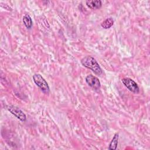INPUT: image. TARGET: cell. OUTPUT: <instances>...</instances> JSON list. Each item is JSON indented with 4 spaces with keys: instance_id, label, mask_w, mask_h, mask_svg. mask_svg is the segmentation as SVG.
I'll list each match as a JSON object with an SVG mask.
<instances>
[{
    "instance_id": "4",
    "label": "cell",
    "mask_w": 150,
    "mask_h": 150,
    "mask_svg": "<svg viewBox=\"0 0 150 150\" xmlns=\"http://www.w3.org/2000/svg\"><path fill=\"white\" fill-rule=\"evenodd\" d=\"M7 109L12 114L15 115L21 121L23 122L26 121V116L25 114L18 107L14 105H8L7 107Z\"/></svg>"
},
{
    "instance_id": "3",
    "label": "cell",
    "mask_w": 150,
    "mask_h": 150,
    "mask_svg": "<svg viewBox=\"0 0 150 150\" xmlns=\"http://www.w3.org/2000/svg\"><path fill=\"white\" fill-rule=\"evenodd\" d=\"M124 86L131 92L138 93L139 91V87L137 83L130 78H124L121 80Z\"/></svg>"
},
{
    "instance_id": "9",
    "label": "cell",
    "mask_w": 150,
    "mask_h": 150,
    "mask_svg": "<svg viewBox=\"0 0 150 150\" xmlns=\"http://www.w3.org/2000/svg\"><path fill=\"white\" fill-rule=\"evenodd\" d=\"M114 24V20L112 18H108L106 19L105 21H104L101 24V26L104 29H109Z\"/></svg>"
},
{
    "instance_id": "7",
    "label": "cell",
    "mask_w": 150,
    "mask_h": 150,
    "mask_svg": "<svg viewBox=\"0 0 150 150\" xmlns=\"http://www.w3.org/2000/svg\"><path fill=\"white\" fill-rule=\"evenodd\" d=\"M118 137H119V135L118 133H116L114 135L112 139H111V141L109 144L108 149L115 150L117 149V145H118Z\"/></svg>"
},
{
    "instance_id": "8",
    "label": "cell",
    "mask_w": 150,
    "mask_h": 150,
    "mask_svg": "<svg viewBox=\"0 0 150 150\" xmlns=\"http://www.w3.org/2000/svg\"><path fill=\"white\" fill-rule=\"evenodd\" d=\"M23 22L27 29H30L33 25L32 20L28 14H25L23 16Z\"/></svg>"
},
{
    "instance_id": "1",
    "label": "cell",
    "mask_w": 150,
    "mask_h": 150,
    "mask_svg": "<svg viewBox=\"0 0 150 150\" xmlns=\"http://www.w3.org/2000/svg\"><path fill=\"white\" fill-rule=\"evenodd\" d=\"M81 64L85 67L90 69L94 73L100 75L102 74V70L96 60L92 56H87L81 60Z\"/></svg>"
},
{
    "instance_id": "2",
    "label": "cell",
    "mask_w": 150,
    "mask_h": 150,
    "mask_svg": "<svg viewBox=\"0 0 150 150\" xmlns=\"http://www.w3.org/2000/svg\"><path fill=\"white\" fill-rule=\"evenodd\" d=\"M33 80L34 83L40 88V90L46 94H48L50 92L49 86L45 79L40 74H35L33 76Z\"/></svg>"
},
{
    "instance_id": "6",
    "label": "cell",
    "mask_w": 150,
    "mask_h": 150,
    "mask_svg": "<svg viewBox=\"0 0 150 150\" xmlns=\"http://www.w3.org/2000/svg\"><path fill=\"white\" fill-rule=\"evenodd\" d=\"M86 4L87 6L91 9H99L102 6V2L100 0H95V1H86Z\"/></svg>"
},
{
    "instance_id": "5",
    "label": "cell",
    "mask_w": 150,
    "mask_h": 150,
    "mask_svg": "<svg viewBox=\"0 0 150 150\" xmlns=\"http://www.w3.org/2000/svg\"><path fill=\"white\" fill-rule=\"evenodd\" d=\"M86 81L89 86L95 90L99 89L101 86L100 81H99L97 77L91 74L88 75L86 77Z\"/></svg>"
}]
</instances>
